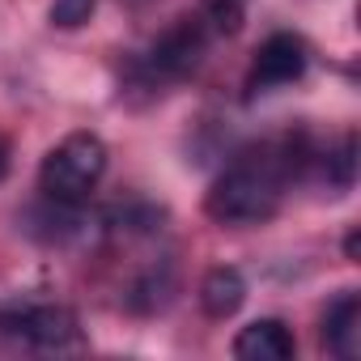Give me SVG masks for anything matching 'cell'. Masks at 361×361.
Listing matches in <instances>:
<instances>
[{"label": "cell", "instance_id": "6da1fadb", "mask_svg": "<svg viewBox=\"0 0 361 361\" xmlns=\"http://www.w3.org/2000/svg\"><path fill=\"white\" fill-rule=\"evenodd\" d=\"M298 161L302 157L293 153V145H259L243 153L230 170L217 174V183L204 196V213L217 226H259L276 217Z\"/></svg>", "mask_w": 361, "mask_h": 361}, {"label": "cell", "instance_id": "277c9868", "mask_svg": "<svg viewBox=\"0 0 361 361\" xmlns=\"http://www.w3.org/2000/svg\"><path fill=\"white\" fill-rule=\"evenodd\" d=\"M204 51H209V26L200 22V18H178L170 30H161L157 35V43L149 47V56H145V77L149 81H183L188 73H196L200 68V60H204Z\"/></svg>", "mask_w": 361, "mask_h": 361}, {"label": "cell", "instance_id": "ba28073f", "mask_svg": "<svg viewBox=\"0 0 361 361\" xmlns=\"http://www.w3.org/2000/svg\"><path fill=\"white\" fill-rule=\"evenodd\" d=\"M243 302H247V281H243L238 268L221 264V268L204 272V281H200V310L209 319H230V314L243 310Z\"/></svg>", "mask_w": 361, "mask_h": 361}, {"label": "cell", "instance_id": "8992f818", "mask_svg": "<svg viewBox=\"0 0 361 361\" xmlns=\"http://www.w3.org/2000/svg\"><path fill=\"white\" fill-rule=\"evenodd\" d=\"M323 348L340 361L361 357V298L348 289L323 310Z\"/></svg>", "mask_w": 361, "mask_h": 361}, {"label": "cell", "instance_id": "52a82bcc", "mask_svg": "<svg viewBox=\"0 0 361 361\" xmlns=\"http://www.w3.org/2000/svg\"><path fill=\"white\" fill-rule=\"evenodd\" d=\"M293 353H298V340L281 319H255L234 336L238 361H289Z\"/></svg>", "mask_w": 361, "mask_h": 361}, {"label": "cell", "instance_id": "30bf717a", "mask_svg": "<svg viewBox=\"0 0 361 361\" xmlns=\"http://www.w3.org/2000/svg\"><path fill=\"white\" fill-rule=\"evenodd\" d=\"M5 174H9V140L0 136V178H5Z\"/></svg>", "mask_w": 361, "mask_h": 361}, {"label": "cell", "instance_id": "8fae6325", "mask_svg": "<svg viewBox=\"0 0 361 361\" xmlns=\"http://www.w3.org/2000/svg\"><path fill=\"white\" fill-rule=\"evenodd\" d=\"M344 251H348V259H357V230H353V234L344 238Z\"/></svg>", "mask_w": 361, "mask_h": 361}, {"label": "cell", "instance_id": "7a4b0ae2", "mask_svg": "<svg viewBox=\"0 0 361 361\" xmlns=\"http://www.w3.org/2000/svg\"><path fill=\"white\" fill-rule=\"evenodd\" d=\"M106 174V145L94 132L64 136L39 166V192L64 204H85Z\"/></svg>", "mask_w": 361, "mask_h": 361}, {"label": "cell", "instance_id": "5b68a950", "mask_svg": "<svg viewBox=\"0 0 361 361\" xmlns=\"http://www.w3.org/2000/svg\"><path fill=\"white\" fill-rule=\"evenodd\" d=\"M306 43L289 30L281 35H268L264 47L255 51V64H251V77H247V90L251 94H264V90H276V85H293L302 73H306Z\"/></svg>", "mask_w": 361, "mask_h": 361}, {"label": "cell", "instance_id": "3957f363", "mask_svg": "<svg viewBox=\"0 0 361 361\" xmlns=\"http://www.w3.org/2000/svg\"><path fill=\"white\" fill-rule=\"evenodd\" d=\"M0 331L39 348V353H68L81 348V323L68 306L39 302V306H5L0 310Z\"/></svg>", "mask_w": 361, "mask_h": 361}, {"label": "cell", "instance_id": "9c48e42d", "mask_svg": "<svg viewBox=\"0 0 361 361\" xmlns=\"http://www.w3.org/2000/svg\"><path fill=\"white\" fill-rule=\"evenodd\" d=\"M94 5H98V0H51V26H60V30H77V26L90 22Z\"/></svg>", "mask_w": 361, "mask_h": 361}]
</instances>
